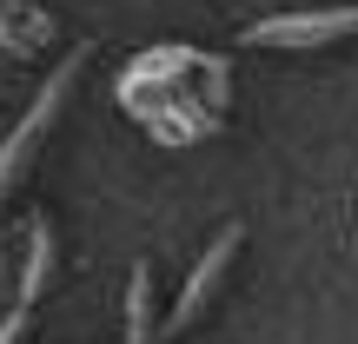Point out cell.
Listing matches in <instances>:
<instances>
[{
	"mask_svg": "<svg viewBox=\"0 0 358 344\" xmlns=\"http://www.w3.org/2000/svg\"><path fill=\"white\" fill-rule=\"evenodd\" d=\"M80 66H87V47H73V60H60V66H53V80H47V87H40V100L27 106V119H20V126L7 133V140H0V199H7L13 172L27 166V153H34V146H40V133L53 126V113H60L66 87H73V80H80Z\"/></svg>",
	"mask_w": 358,
	"mask_h": 344,
	"instance_id": "1",
	"label": "cell"
},
{
	"mask_svg": "<svg viewBox=\"0 0 358 344\" xmlns=\"http://www.w3.org/2000/svg\"><path fill=\"white\" fill-rule=\"evenodd\" d=\"M338 33H358V7H325V13H279V20L245 27V47H325Z\"/></svg>",
	"mask_w": 358,
	"mask_h": 344,
	"instance_id": "2",
	"label": "cell"
},
{
	"mask_svg": "<svg viewBox=\"0 0 358 344\" xmlns=\"http://www.w3.org/2000/svg\"><path fill=\"white\" fill-rule=\"evenodd\" d=\"M232 252H239V225H226V232H219V239H213V252H206L199 265H192V278H186V292H179V305H173V318L159 324V338H179V331H186L192 318H199V305H206V298H213V285L226 278V265H232Z\"/></svg>",
	"mask_w": 358,
	"mask_h": 344,
	"instance_id": "3",
	"label": "cell"
}]
</instances>
